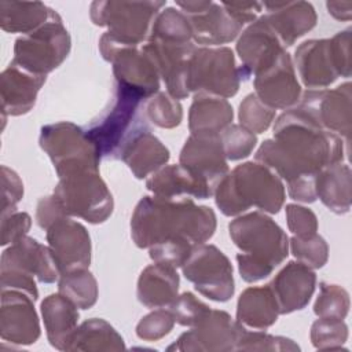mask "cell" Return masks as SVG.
Listing matches in <instances>:
<instances>
[{
  "label": "cell",
  "instance_id": "cell-44",
  "mask_svg": "<svg viewBox=\"0 0 352 352\" xmlns=\"http://www.w3.org/2000/svg\"><path fill=\"white\" fill-rule=\"evenodd\" d=\"M175 318L166 309H155L143 316L136 326V336L144 341H157L170 333Z\"/></svg>",
  "mask_w": 352,
  "mask_h": 352
},
{
  "label": "cell",
  "instance_id": "cell-31",
  "mask_svg": "<svg viewBox=\"0 0 352 352\" xmlns=\"http://www.w3.org/2000/svg\"><path fill=\"white\" fill-rule=\"evenodd\" d=\"M351 168L342 162L324 166L315 177L316 198L337 214L351 209Z\"/></svg>",
  "mask_w": 352,
  "mask_h": 352
},
{
  "label": "cell",
  "instance_id": "cell-46",
  "mask_svg": "<svg viewBox=\"0 0 352 352\" xmlns=\"http://www.w3.org/2000/svg\"><path fill=\"white\" fill-rule=\"evenodd\" d=\"M286 220L289 230L300 238L311 236L318 231L316 214L304 206L289 204L286 205Z\"/></svg>",
  "mask_w": 352,
  "mask_h": 352
},
{
  "label": "cell",
  "instance_id": "cell-13",
  "mask_svg": "<svg viewBox=\"0 0 352 352\" xmlns=\"http://www.w3.org/2000/svg\"><path fill=\"white\" fill-rule=\"evenodd\" d=\"M182 270L186 279L202 296L217 302H226L232 297L235 290L232 265L214 245H195Z\"/></svg>",
  "mask_w": 352,
  "mask_h": 352
},
{
  "label": "cell",
  "instance_id": "cell-3",
  "mask_svg": "<svg viewBox=\"0 0 352 352\" xmlns=\"http://www.w3.org/2000/svg\"><path fill=\"white\" fill-rule=\"evenodd\" d=\"M236 254L238 271L245 282L253 283L271 275L289 254L286 232L265 213L250 212L228 224Z\"/></svg>",
  "mask_w": 352,
  "mask_h": 352
},
{
  "label": "cell",
  "instance_id": "cell-42",
  "mask_svg": "<svg viewBox=\"0 0 352 352\" xmlns=\"http://www.w3.org/2000/svg\"><path fill=\"white\" fill-rule=\"evenodd\" d=\"M289 243L293 256L309 268H322L326 264L329 246L320 235L314 234L305 238L293 235Z\"/></svg>",
  "mask_w": 352,
  "mask_h": 352
},
{
  "label": "cell",
  "instance_id": "cell-39",
  "mask_svg": "<svg viewBox=\"0 0 352 352\" xmlns=\"http://www.w3.org/2000/svg\"><path fill=\"white\" fill-rule=\"evenodd\" d=\"M348 338V326L342 319L319 318L312 323L311 341L316 349H340Z\"/></svg>",
  "mask_w": 352,
  "mask_h": 352
},
{
  "label": "cell",
  "instance_id": "cell-7",
  "mask_svg": "<svg viewBox=\"0 0 352 352\" xmlns=\"http://www.w3.org/2000/svg\"><path fill=\"white\" fill-rule=\"evenodd\" d=\"M59 276L60 271L51 249L28 235L11 243L1 254V290H21L36 301L38 290L34 278L41 283H52Z\"/></svg>",
  "mask_w": 352,
  "mask_h": 352
},
{
  "label": "cell",
  "instance_id": "cell-24",
  "mask_svg": "<svg viewBox=\"0 0 352 352\" xmlns=\"http://www.w3.org/2000/svg\"><path fill=\"white\" fill-rule=\"evenodd\" d=\"M263 7L267 10L264 18L285 48L314 29L318 21L315 8L307 1H267Z\"/></svg>",
  "mask_w": 352,
  "mask_h": 352
},
{
  "label": "cell",
  "instance_id": "cell-36",
  "mask_svg": "<svg viewBox=\"0 0 352 352\" xmlns=\"http://www.w3.org/2000/svg\"><path fill=\"white\" fill-rule=\"evenodd\" d=\"M236 322V320H235ZM300 346L286 337L250 330L236 322L235 351H298Z\"/></svg>",
  "mask_w": 352,
  "mask_h": 352
},
{
  "label": "cell",
  "instance_id": "cell-21",
  "mask_svg": "<svg viewBox=\"0 0 352 352\" xmlns=\"http://www.w3.org/2000/svg\"><path fill=\"white\" fill-rule=\"evenodd\" d=\"M180 164L214 190L230 172L219 133H191L180 151Z\"/></svg>",
  "mask_w": 352,
  "mask_h": 352
},
{
  "label": "cell",
  "instance_id": "cell-23",
  "mask_svg": "<svg viewBox=\"0 0 352 352\" xmlns=\"http://www.w3.org/2000/svg\"><path fill=\"white\" fill-rule=\"evenodd\" d=\"M45 82V76L33 74L12 62L3 70L0 78L3 122L7 116H22L29 113L40 88Z\"/></svg>",
  "mask_w": 352,
  "mask_h": 352
},
{
  "label": "cell",
  "instance_id": "cell-12",
  "mask_svg": "<svg viewBox=\"0 0 352 352\" xmlns=\"http://www.w3.org/2000/svg\"><path fill=\"white\" fill-rule=\"evenodd\" d=\"M241 82L239 66L228 47H195L187 74L188 92H202L220 98H231Z\"/></svg>",
  "mask_w": 352,
  "mask_h": 352
},
{
  "label": "cell",
  "instance_id": "cell-19",
  "mask_svg": "<svg viewBox=\"0 0 352 352\" xmlns=\"http://www.w3.org/2000/svg\"><path fill=\"white\" fill-rule=\"evenodd\" d=\"M104 60L113 65L116 82L138 92L144 99L160 89V74L151 58L139 47H121Z\"/></svg>",
  "mask_w": 352,
  "mask_h": 352
},
{
  "label": "cell",
  "instance_id": "cell-27",
  "mask_svg": "<svg viewBox=\"0 0 352 352\" xmlns=\"http://www.w3.org/2000/svg\"><path fill=\"white\" fill-rule=\"evenodd\" d=\"M179 275L175 267L162 263L147 265L138 279V300L147 308H164L177 297Z\"/></svg>",
  "mask_w": 352,
  "mask_h": 352
},
{
  "label": "cell",
  "instance_id": "cell-50",
  "mask_svg": "<svg viewBox=\"0 0 352 352\" xmlns=\"http://www.w3.org/2000/svg\"><path fill=\"white\" fill-rule=\"evenodd\" d=\"M315 177L316 176H302L287 183L289 197L294 201L312 204L316 201L315 191Z\"/></svg>",
  "mask_w": 352,
  "mask_h": 352
},
{
  "label": "cell",
  "instance_id": "cell-6",
  "mask_svg": "<svg viewBox=\"0 0 352 352\" xmlns=\"http://www.w3.org/2000/svg\"><path fill=\"white\" fill-rule=\"evenodd\" d=\"M165 1H94L91 19L109 30L99 44L107 47H139L148 38L151 26Z\"/></svg>",
  "mask_w": 352,
  "mask_h": 352
},
{
  "label": "cell",
  "instance_id": "cell-33",
  "mask_svg": "<svg viewBox=\"0 0 352 352\" xmlns=\"http://www.w3.org/2000/svg\"><path fill=\"white\" fill-rule=\"evenodd\" d=\"M41 1H0V26L8 33L29 34L43 26L51 14Z\"/></svg>",
  "mask_w": 352,
  "mask_h": 352
},
{
  "label": "cell",
  "instance_id": "cell-15",
  "mask_svg": "<svg viewBox=\"0 0 352 352\" xmlns=\"http://www.w3.org/2000/svg\"><path fill=\"white\" fill-rule=\"evenodd\" d=\"M236 52L241 58V80L245 81L250 76H257L268 69L285 52V47L264 15H261L241 34L236 43Z\"/></svg>",
  "mask_w": 352,
  "mask_h": 352
},
{
  "label": "cell",
  "instance_id": "cell-52",
  "mask_svg": "<svg viewBox=\"0 0 352 352\" xmlns=\"http://www.w3.org/2000/svg\"><path fill=\"white\" fill-rule=\"evenodd\" d=\"M327 11L338 21H349L352 16V1H327Z\"/></svg>",
  "mask_w": 352,
  "mask_h": 352
},
{
  "label": "cell",
  "instance_id": "cell-17",
  "mask_svg": "<svg viewBox=\"0 0 352 352\" xmlns=\"http://www.w3.org/2000/svg\"><path fill=\"white\" fill-rule=\"evenodd\" d=\"M236 322L226 311L212 309L183 333L168 351H235Z\"/></svg>",
  "mask_w": 352,
  "mask_h": 352
},
{
  "label": "cell",
  "instance_id": "cell-14",
  "mask_svg": "<svg viewBox=\"0 0 352 352\" xmlns=\"http://www.w3.org/2000/svg\"><path fill=\"white\" fill-rule=\"evenodd\" d=\"M297 109L304 111L320 128L345 138H351V82L346 81L334 89H308L302 94Z\"/></svg>",
  "mask_w": 352,
  "mask_h": 352
},
{
  "label": "cell",
  "instance_id": "cell-28",
  "mask_svg": "<svg viewBox=\"0 0 352 352\" xmlns=\"http://www.w3.org/2000/svg\"><path fill=\"white\" fill-rule=\"evenodd\" d=\"M41 315L50 344L59 351H67L72 336L77 329V307L58 292L43 300Z\"/></svg>",
  "mask_w": 352,
  "mask_h": 352
},
{
  "label": "cell",
  "instance_id": "cell-25",
  "mask_svg": "<svg viewBox=\"0 0 352 352\" xmlns=\"http://www.w3.org/2000/svg\"><path fill=\"white\" fill-rule=\"evenodd\" d=\"M146 187L154 195L173 199L183 198V195L206 199L214 194V188L204 177L182 164L160 168L146 180Z\"/></svg>",
  "mask_w": 352,
  "mask_h": 352
},
{
  "label": "cell",
  "instance_id": "cell-40",
  "mask_svg": "<svg viewBox=\"0 0 352 352\" xmlns=\"http://www.w3.org/2000/svg\"><path fill=\"white\" fill-rule=\"evenodd\" d=\"M241 125L253 133L265 132L275 118V110L261 102L256 94H249L239 104Z\"/></svg>",
  "mask_w": 352,
  "mask_h": 352
},
{
  "label": "cell",
  "instance_id": "cell-34",
  "mask_svg": "<svg viewBox=\"0 0 352 352\" xmlns=\"http://www.w3.org/2000/svg\"><path fill=\"white\" fill-rule=\"evenodd\" d=\"M124 348L122 337L110 323L92 318L76 329L67 351H120Z\"/></svg>",
  "mask_w": 352,
  "mask_h": 352
},
{
  "label": "cell",
  "instance_id": "cell-5",
  "mask_svg": "<svg viewBox=\"0 0 352 352\" xmlns=\"http://www.w3.org/2000/svg\"><path fill=\"white\" fill-rule=\"evenodd\" d=\"M144 98L116 82L109 109L94 121L87 135L106 160H120L124 147L142 131L150 129L144 110Z\"/></svg>",
  "mask_w": 352,
  "mask_h": 352
},
{
  "label": "cell",
  "instance_id": "cell-18",
  "mask_svg": "<svg viewBox=\"0 0 352 352\" xmlns=\"http://www.w3.org/2000/svg\"><path fill=\"white\" fill-rule=\"evenodd\" d=\"M34 300L21 290H1L0 334L4 341L19 345L34 344L40 337Z\"/></svg>",
  "mask_w": 352,
  "mask_h": 352
},
{
  "label": "cell",
  "instance_id": "cell-9",
  "mask_svg": "<svg viewBox=\"0 0 352 352\" xmlns=\"http://www.w3.org/2000/svg\"><path fill=\"white\" fill-rule=\"evenodd\" d=\"M38 143L51 158L59 177L82 170H99L102 157L96 144L82 128L70 121L44 125Z\"/></svg>",
  "mask_w": 352,
  "mask_h": 352
},
{
  "label": "cell",
  "instance_id": "cell-29",
  "mask_svg": "<svg viewBox=\"0 0 352 352\" xmlns=\"http://www.w3.org/2000/svg\"><path fill=\"white\" fill-rule=\"evenodd\" d=\"M120 160L128 165L136 179H144L168 162L169 150L151 133V129H146L124 147Z\"/></svg>",
  "mask_w": 352,
  "mask_h": 352
},
{
  "label": "cell",
  "instance_id": "cell-35",
  "mask_svg": "<svg viewBox=\"0 0 352 352\" xmlns=\"http://www.w3.org/2000/svg\"><path fill=\"white\" fill-rule=\"evenodd\" d=\"M58 292L77 308L88 309L98 300V282L87 268L74 270L59 276Z\"/></svg>",
  "mask_w": 352,
  "mask_h": 352
},
{
  "label": "cell",
  "instance_id": "cell-30",
  "mask_svg": "<svg viewBox=\"0 0 352 352\" xmlns=\"http://www.w3.org/2000/svg\"><path fill=\"white\" fill-rule=\"evenodd\" d=\"M279 315L278 302L270 286H256L243 290L236 304V322L250 330H265Z\"/></svg>",
  "mask_w": 352,
  "mask_h": 352
},
{
  "label": "cell",
  "instance_id": "cell-26",
  "mask_svg": "<svg viewBox=\"0 0 352 352\" xmlns=\"http://www.w3.org/2000/svg\"><path fill=\"white\" fill-rule=\"evenodd\" d=\"M191 28L192 41L202 45H220L232 41L241 33V25L221 3H213L194 15H186Z\"/></svg>",
  "mask_w": 352,
  "mask_h": 352
},
{
  "label": "cell",
  "instance_id": "cell-32",
  "mask_svg": "<svg viewBox=\"0 0 352 352\" xmlns=\"http://www.w3.org/2000/svg\"><path fill=\"white\" fill-rule=\"evenodd\" d=\"M232 106L227 99L198 92L188 111L191 133H220L232 121Z\"/></svg>",
  "mask_w": 352,
  "mask_h": 352
},
{
  "label": "cell",
  "instance_id": "cell-47",
  "mask_svg": "<svg viewBox=\"0 0 352 352\" xmlns=\"http://www.w3.org/2000/svg\"><path fill=\"white\" fill-rule=\"evenodd\" d=\"M1 186H3V199H1V214L14 212L16 204L23 197V183L16 172L1 165Z\"/></svg>",
  "mask_w": 352,
  "mask_h": 352
},
{
  "label": "cell",
  "instance_id": "cell-43",
  "mask_svg": "<svg viewBox=\"0 0 352 352\" xmlns=\"http://www.w3.org/2000/svg\"><path fill=\"white\" fill-rule=\"evenodd\" d=\"M210 307L198 300L192 293L184 292L177 296L170 304V312L175 322L182 326H194L198 323L208 312Z\"/></svg>",
  "mask_w": 352,
  "mask_h": 352
},
{
  "label": "cell",
  "instance_id": "cell-38",
  "mask_svg": "<svg viewBox=\"0 0 352 352\" xmlns=\"http://www.w3.org/2000/svg\"><path fill=\"white\" fill-rule=\"evenodd\" d=\"M320 292L314 305V312L319 318L344 319L349 311L348 292L333 283H320Z\"/></svg>",
  "mask_w": 352,
  "mask_h": 352
},
{
  "label": "cell",
  "instance_id": "cell-49",
  "mask_svg": "<svg viewBox=\"0 0 352 352\" xmlns=\"http://www.w3.org/2000/svg\"><path fill=\"white\" fill-rule=\"evenodd\" d=\"M63 217H69V216L66 214V212L63 210V208L60 206V204L54 195L43 197L38 201L37 209H36V221L40 228L48 230L55 221Z\"/></svg>",
  "mask_w": 352,
  "mask_h": 352
},
{
  "label": "cell",
  "instance_id": "cell-37",
  "mask_svg": "<svg viewBox=\"0 0 352 352\" xmlns=\"http://www.w3.org/2000/svg\"><path fill=\"white\" fill-rule=\"evenodd\" d=\"M144 113L148 121L165 129L177 126L183 118V109L177 99L168 92H157L144 103Z\"/></svg>",
  "mask_w": 352,
  "mask_h": 352
},
{
  "label": "cell",
  "instance_id": "cell-22",
  "mask_svg": "<svg viewBox=\"0 0 352 352\" xmlns=\"http://www.w3.org/2000/svg\"><path fill=\"white\" fill-rule=\"evenodd\" d=\"M315 272L301 261H289L268 283L280 315L305 308L315 292Z\"/></svg>",
  "mask_w": 352,
  "mask_h": 352
},
{
  "label": "cell",
  "instance_id": "cell-51",
  "mask_svg": "<svg viewBox=\"0 0 352 352\" xmlns=\"http://www.w3.org/2000/svg\"><path fill=\"white\" fill-rule=\"evenodd\" d=\"M221 6L241 23L254 22L257 19V14L263 10V3L257 1H231L221 3Z\"/></svg>",
  "mask_w": 352,
  "mask_h": 352
},
{
  "label": "cell",
  "instance_id": "cell-16",
  "mask_svg": "<svg viewBox=\"0 0 352 352\" xmlns=\"http://www.w3.org/2000/svg\"><path fill=\"white\" fill-rule=\"evenodd\" d=\"M45 236L60 275L88 268L91 263V238L82 224L70 217H63L45 230Z\"/></svg>",
  "mask_w": 352,
  "mask_h": 352
},
{
  "label": "cell",
  "instance_id": "cell-10",
  "mask_svg": "<svg viewBox=\"0 0 352 352\" xmlns=\"http://www.w3.org/2000/svg\"><path fill=\"white\" fill-rule=\"evenodd\" d=\"M70 47V36L62 18L51 10L43 26L16 38L11 62L33 74L47 76L67 58Z\"/></svg>",
  "mask_w": 352,
  "mask_h": 352
},
{
  "label": "cell",
  "instance_id": "cell-11",
  "mask_svg": "<svg viewBox=\"0 0 352 352\" xmlns=\"http://www.w3.org/2000/svg\"><path fill=\"white\" fill-rule=\"evenodd\" d=\"M66 214L98 224L113 212V195L99 170H82L59 177L52 194Z\"/></svg>",
  "mask_w": 352,
  "mask_h": 352
},
{
  "label": "cell",
  "instance_id": "cell-41",
  "mask_svg": "<svg viewBox=\"0 0 352 352\" xmlns=\"http://www.w3.org/2000/svg\"><path fill=\"white\" fill-rule=\"evenodd\" d=\"M219 135L221 139L226 158L230 161L246 158L253 151L257 143L256 133L238 124H230Z\"/></svg>",
  "mask_w": 352,
  "mask_h": 352
},
{
  "label": "cell",
  "instance_id": "cell-45",
  "mask_svg": "<svg viewBox=\"0 0 352 352\" xmlns=\"http://www.w3.org/2000/svg\"><path fill=\"white\" fill-rule=\"evenodd\" d=\"M194 246L195 245L190 243L188 241L173 239L153 245L148 248V254L154 263H162L177 268L184 264Z\"/></svg>",
  "mask_w": 352,
  "mask_h": 352
},
{
  "label": "cell",
  "instance_id": "cell-1",
  "mask_svg": "<svg viewBox=\"0 0 352 352\" xmlns=\"http://www.w3.org/2000/svg\"><path fill=\"white\" fill-rule=\"evenodd\" d=\"M254 158L289 183L316 176L324 166L341 162L344 142L294 106L278 117L274 139L263 142Z\"/></svg>",
  "mask_w": 352,
  "mask_h": 352
},
{
  "label": "cell",
  "instance_id": "cell-2",
  "mask_svg": "<svg viewBox=\"0 0 352 352\" xmlns=\"http://www.w3.org/2000/svg\"><path fill=\"white\" fill-rule=\"evenodd\" d=\"M216 231V214L209 206L195 205L191 198L143 197L131 219V236L138 248L184 239L205 243Z\"/></svg>",
  "mask_w": 352,
  "mask_h": 352
},
{
  "label": "cell",
  "instance_id": "cell-4",
  "mask_svg": "<svg viewBox=\"0 0 352 352\" xmlns=\"http://www.w3.org/2000/svg\"><path fill=\"white\" fill-rule=\"evenodd\" d=\"M213 195L226 216H236L252 206L274 214L285 202V187L274 170L256 161L241 164L228 172Z\"/></svg>",
  "mask_w": 352,
  "mask_h": 352
},
{
  "label": "cell",
  "instance_id": "cell-48",
  "mask_svg": "<svg viewBox=\"0 0 352 352\" xmlns=\"http://www.w3.org/2000/svg\"><path fill=\"white\" fill-rule=\"evenodd\" d=\"M32 226V219L25 212H8L1 214V245L14 243L25 236Z\"/></svg>",
  "mask_w": 352,
  "mask_h": 352
},
{
  "label": "cell",
  "instance_id": "cell-20",
  "mask_svg": "<svg viewBox=\"0 0 352 352\" xmlns=\"http://www.w3.org/2000/svg\"><path fill=\"white\" fill-rule=\"evenodd\" d=\"M253 85L257 98L274 110L292 109L300 100L301 88L286 51L268 69L254 76Z\"/></svg>",
  "mask_w": 352,
  "mask_h": 352
},
{
  "label": "cell",
  "instance_id": "cell-8",
  "mask_svg": "<svg viewBox=\"0 0 352 352\" xmlns=\"http://www.w3.org/2000/svg\"><path fill=\"white\" fill-rule=\"evenodd\" d=\"M302 84L309 89H323L340 76H351V29L331 38L308 40L294 54Z\"/></svg>",
  "mask_w": 352,
  "mask_h": 352
}]
</instances>
